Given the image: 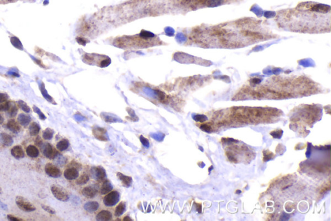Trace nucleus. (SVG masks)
Masks as SVG:
<instances>
[{
    "label": "nucleus",
    "mask_w": 331,
    "mask_h": 221,
    "mask_svg": "<svg viewBox=\"0 0 331 221\" xmlns=\"http://www.w3.org/2000/svg\"><path fill=\"white\" fill-rule=\"evenodd\" d=\"M192 39L206 48L236 49L274 38V34L257 22L219 25L198 29Z\"/></svg>",
    "instance_id": "1"
},
{
    "label": "nucleus",
    "mask_w": 331,
    "mask_h": 221,
    "mask_svg": "<svg viewBox=\"0 0 331 221\" xmlns=\"http://www.w3.org/2000/svg\"><path fill=\"white\" fill-rule=\"evenodd\" d=\"M83 61L88 64H96L100 68L108 66L111 64L110 58L105 55L98 54L85 53L83 57Z\"/></svg>",
    "instance_id": "2"
},
{
    "label": "nucleus",
    "mask_w": 331,
    "mask_h": 221,
    "mask_svg": "<svg viewBox=\"0 0 331 221\" xmlns=\"http://www.w3.org/2000/svg\"><path fill=\"white\" fill-rule=\"evenodd\" d=\"M120 200V193L117 191H111L106 194L103 199V202L107 207L115 206Z\"/></svg>",
    "instance_id": "3"
},
{
    "label": "nucleus",
    "mask_w": 331,
    "mask_h": 221,
    "mask_svg": "<svg viewBox=\"0 0 331 221\" xmlns=\"http://www.w3.org/2000/svg\"><path fill=\"white\" fill-rule=\"evenodd\" d=\"M51 190L54 197L58 200L61 202H67L69 200V194L64 188L58 185H52L51 187Z\"/></svg>",
    "instance_id": "4"
},
{
    "label": "nucleus",
    "mask_w": 331,
    "mask_h": 221,
    "mask_svg": "<svg viewBox=\"0 0 331 221\" xmlns=\"http://www.w3.org/2000/svg\"><path fill=\"white\" fill-rule=\"evenodd\" d=\"M16 204L20 209L25 212H31L36 210L34 206L23 197H17L16 198Z\"/></svg>",
    "instance_id": "5"
},
{
    "label": "nucleus",
    "mask_w": 331,
    "mask_h": 221,
    "mask_svg": "<svg viewBox=\"0 0 331 221\" xmlns=\"http://www.w3.org/2000/svg\"><path fill=\"white\" fill-rule=\"evenodd\" d=\"M90 174L92 178L96 181L103 180L106 177V173L102 166H94L91 168Z\"/></svg>",
    "instance_id": "6"
},
{
    "label": "nucleus",
    "mask_w": 331,
    "mask_h": 221,
    "mask_svg": "<svg viewBox=\"0 0 331 221\" xmlns=\"http://www.w3.org/2000/svg\"><path fill=\"white\" fill-rule=\"evenodd\" d=\"M40 147L43 154L45 156V157L51 159V160H53L55 157L59 153L53 148L51 144L49 143H42Z\"/></svg>",
    "instance_id": "7"
},
{
    "label": "nucleus",
    "mask_w": 331,
    "mask_h": 221,
    "mask_svg": "<svg viewBox=\"0 0 331 221\" xmlns=\"http://www.w3.org/2000/svg\"><path fill=\"white\" fill-rule=\"evenodd\" d=\"M45 171L49 176L52 178H59L61 175V170L57 166L52 164L51 163H48L46 165Z\"/></svg>",
    "instance_id": "8"
},
{
    "label": "nucleus",
    "mask_w": 331,
    "mask_h": 221,
    "mask_svg": "<svg viewBox=\"0 0 331 221\" xmlns=\"http://www.w3.org/2000/svg\"><path fill=\"white\" fill-rule=\"evenodd\" d=\"M92 132L95 138L98 140L106 141L110 139L107 130L105 128L99 127H94L93 128Z\"/></svg>",
    "instance_id": "9"
},
{
    "label": "nucleus",
    "mask_w": 331,
    "mask_h": 221,
    "mask_svg": "<svg viewBox=\"0 0 331 221\" xmlns=\"http://www.w3.org/2000/svg\"><path fill=\"white\" fill-rule=\"evenodd\" d=\"M64 176L68 180H74L78 178L79 171L75 167H69L65 170Z\"/></svg>",
    "instance_id": "10"
},
{
    "label": "nucleus",
    "mask_w": 331,
    "mask_h": 221,
    "mask_svg": "<svg viewBox=\"0 0 331 221\" xmlns=\"http://www.w3.org/2000/svg\"><path fill=\"white\" fill-rule=\"evenodd\" d=\"M38 85H39V88H40V90L43 95V97H44L45 99H46L48 102L53 104H56V102L54 101L52 97L48 93L47 91L46 90V86H45V84L43 83V81H38Z\"/></svg>",
    "instance_id": "11"
},
{
    "label": "nucleus",
    "mask_w": 331,
    "mask_h": 221,
    "mask_svg": "<svg viewBox=\"0 0 331 221\" xmlns=\"http://www.w3.org/2000/svg\"><path fill=\"white\" fill-rule=\"evenodd\" d=\"M117 176L125 188H129L131 186L133 182V179L131 176L124 175L120 172L117 173Z\"/></svg>",
    "instance_id": "12"
},
{
    "label": "nucleus",
    "mask_w": 331,
    "mask_h": 221,
    "mask_svg": "<svg viewBox=\"0 0 331 221\" xmlns=\"http://www.w3.org/2000/svg\"><path fill=\"white\" fill-rule=\"evenodd\" d=\"M99 203L96 201H90L87 202L84 206V209L87 211L88 213H93L94 212L96 211L99 208Z\"/></svg>",
    "instance_id": "13"
},
{
    "label": "nucleus",
    "mask_w": 331,
    "mask_h": 221,
    "mask_svg": "<svg viewBox=\"0 0 331 221\" xmlns=\"http://www.w3.org/2000/svg\"><path fill=\"white\" fill-rule=\"evenodd\" d=\"M97 193V190L92 186H86L82 190L83 196L87 198H93Z\"/></svg>",
    "instance_id": "14"
},
{
    "label": "nucleus",
    "mask_w": 331,
    "mask_h": 221,
    "mask_svg": "<svg viewBox=\"0 0 331 221\" xmlns=\"http://www.w3.org/2000/svg\"><path fill=\"white\" fill-rule=\"evenodd\" d=\"M6 127L7 129L15 134L19 133L21 130V127L20 125L14 119H11L8 121L6 125Z\"/></svg>",
    "instance_id": "15"
},
{
    "label": "nucleus",
    "mask_w": 331,
    "mask_h": 221,
    "mask_svg": "<svg viewBox=\"0 0 331 221\" xmlns=\"http://www.w3.org/2000/svg\"><path fill=\"white\" fill-rule=\"evenodd\" d=\"M113 215L110 211L102 210L96 215V219L99 221H107L112 220Z\"/></svg>",
    "instance_id": "16"
},
{
    "label": "nucleus",
    "mask_w": 331,
    "mask_h": 221,
    "mask_svg": "<svg viewBox=\"0 0 331 221\" xmlns=\"http://www.w3.org/2000/svg\"><path fill=\"white\" fill-rule=\"evenodd\" d=\"M14 142L12 138L5 132H2L0 133V143L4 146H11Z\"/></svg>",
    "instance_id": "17"
},
{
    "label": "nucleus",
    "mask_w": 331,
    "mask_h": 221,
    "mask_svg": "<svg viewBox=\"0 0 331 221\" xmlns=\"http://www.w3.org/2000/svg\"><path fill=\"white\" fill-rule=\"evenodd\" d=\"M11 153L12 156L16 159H17V160H20V159H22L25 156L23 148L20 145H16L12 147Z\"/></svg>",
    "instance_id": "18"
},
{
    "label": "nucleus",
    "mask_w": 331,
    "mask_h": 221,
    "mask_svg": "<svg viewBox=\"0 0 331 221\" xmlns=\"http://www.w3.org/2000/svg\"><path fill=\"white\" fill-rule=\"evenodd\" d=\"M17 121L23 127H27L31 121V118L29 115H27L25 113H20L19 114L18 117H17Z\"/></svg>",
    "instance_id": "19"
},
{
    "label": "nucleus",
    "mask_w": 331,
    "mask_h": 221,
    "mask_svg": "<svg viewBox=\"0 0 331 221\" xmlns=\"http://www.w3.org/2000/svg\"><path fill=\"white\" fill-rule=\"evenodd\" d=\"M26 153L31 158H37L39 156V150L34 145H29L26 148Z\"/></svg>",
    "instance_id": "20"
},
{
    "label": "nucleus",
    "mask_w": 331,
    "mask_h": 221,
    "mask_svg": "<svg viewBox=\"0 0 331 221\" xmlns=\"http://www.w3.org/2000/svg\"><path fill=\"white\" fill-rule=\"evenodd\" d=\"M113 185L110 181H104L100 189V193L101 194H106L113 190Z\"/></svg>",
    "instance_id": "21"
},
{
    "label": "nucleus",
    "mask_w": 331,
    "mask_h": 221,
    "mask_svg": "<svg viewBox=\"0 0 331 221\" xmlns=\"http://www.w3.org/2000/svg\"><path fill=\"white\" fill-rule=\"evenodd\" d=\"M29 134L31 136H37L41 130L40 125L37 122H32L29 126Z\"/></svg>",
    "instance_id": "22"
},
{
    "label": "nucleus",
    "mask_w": 331,
    "mask_h": 221,
    "mask_svg": "<svg viewBox=\"0 0 331 221\" xmlns=\"http://www.w3.org/2000/svg\"><path fill=\"white\" fill-rule=\"evenodd\" d=\"M126 203H125L124 202H120L119 204L117 205V206L116 207L115 210H114L115 217H120L122 215L124 214V212L126 211Z\"/></svg>",
    "instance_id": "23"
},
{
    "label": "nucleus",
    "mask_w": 331,
    "mask_h": 221,
    "mask_svg": "<svg viewBox=\"0 0 331 221\" xmlns=\"http://www.w3.org/2000/svg\"><path fill=\"white\" fill-rule=\"evenodd\" d=\"M69 146V142L67 139H63L56 144V148L59 151H64L68 148Z\"/></svg>",
    "instance_id": "24"
},
{
    "label": "nucleus",
    "mask_w": 331,
    "mask_h": 221,
    "mask_svg": "<svg viewBox=\"0 0 331 221\" xmlns=\"http://www.w3.org/2000/svg\"><path fill=\"white\" fill-rule=\"evenodd\" d=\"M7 112L8 113V116H9L11 118H14L17 115V112H18V108H17V106L14 102L11 101L9 108H8Z\"/></svg>",
    "instance_id": "25"
},
{
    "label": "nucleus",
    "mask_w": 331,
    "mask_h": 221,
    "mask_svg": "<svg viewBox=\"0 0 331 221\" xmlns=\"http://www.w3.org/2000/svg\"><path fill=\"white\" fill-rule=\"evenodd\" d=\"M10 40H11V43H12V45L15 48L19 49V50H21V51L23 50V44H22V42L20 40V39L16 37H11Z\"/></svg>",
    "instance_id": "26"
},
{
    "label": "nucleus",
    "mask_w": 331,
    "mask_h": 221,
    "mask_svg": "<svg viewBox=\"0 0 331 221\" xmlns=\"http://www.w3.org/2000/svg\"><path fill=\"white\" fill-rule=\"evenodd\" d=\"M54 160H55V162L56 163L57 165L62 167L64 166L66 162H67V158L66 157H64L63 155L60 154V153H58L55 157V158L53 159Z\"/></svg>",
    "instance_id": "27"
},
{
    "label": "nucleus",
    "mask_w": 331,
    "mask_h": 221,
    "mask_svg": "<svg viewBox=\"0 0 331 221\" xmlns=\"http://www.w3.org/2000/svg\"><path fill=\"white\" fill-rule=\"evenodd\" d=\"M54 133H55V132H54V130L52 128H47L43 132L42 137L44 139H46V140H51L53 138Z\"/></svg>",
    "instance_id": "28"
},
{
    "label": "nucleus",
    "mask_w": 331,
    "mask_h": 221,
    "mask_svg": "<svg viewBox=\"0 0 331 221\" xmlns=\"http://www.w3.org/2000/svg\"><path fill=\"white\" fill-rule=\"evenodd\" d=\"M102 117L104 119V120L107 123H117V122H121V121L122 122V121H121L120 119H118L117 118L114 117V116H111V115H107V114L102 115Z\"/></svg>",
    "instance_id": "29"
},
{
    "label": "nucleus",
    "mask_w": 331,
    "mask_h": 221,
    "mask_svg": "<svg viewBox=\"0 0 331 221\" xmlns=\"http://www.w3.org/2000/svg\"><path fill=\"white\" fill-rule=\"evenodd\" d=\"M89 180V176L87 174H83L80 176H78V178L76 182V183L79 185H82L85 183H87Z\"/></svg>",
    "instance_id": "30"
},
{
    "label": "nucleus",
    "mask_w": 331,
    "mask_h": 221,
    "mask_svg": "<svg viewBox=\"0 0 331 221\" xmlns=\"http://www.w3.org/2000/svg\"><path fill=\"white\" fill-rule=\"evenodd\" d=\"M17 104H18L19 107L25 112L26 113H30L31 111V108L29 107V106L27 105V104L25 102H24L22 100H20L17 102Z\"/></svg>",
    "instance_id": "31"
},
{
    "label": "nucleus",
    "mask_w": 331,
    "mask_h": 221,
    "mask_svg": "<svg viewBox=\"0 0 331 221\" xmlns=\"http://www.w3.org/2000/svg\"><path fill=\"white\" fill-rule=\"evenodd\" d=\"M151 137L157 141H162L165 138V134L162 132H155V133H151Z\"/></svg>",
    "instance_id": "32"
},
{
    "label": "nucleus",
    "mask_w": 331,
    "mask_h": 221,
    "mask_svg": "<svg viewBox=\"0 0 331 221\" xmlns=\"http://www.w3.org/2000/svg\"><path fill=\"white\" fill-rule=\"evenodd\" d=\"M32 109H33V110H34V112L35 113H37L38 115L39 118H40L41 120H43H43H46V118H47L46 116H45V114L41 111V110H40L38 107H37V106L34 105V106H33V107H32Z\"/></svg>",
    "instance_id": "33"
},
{
    "label": "nucleus",
    "mask_w": 331,
    "mask_h": 221,
    "mask_svg": "<svg viewBox=\"0 0 331 221\" xmlns=\"http://www.w3.org/2000/svg\"><path fill=\"white\" fill-rule=\"evenodd\" d=\"M139 139L141 143L142 144V145L144 146V147H146L147 148L149 147V141H148V139L147 138H146L144 136H143L142 135H141L139 137Z\"/></svg>",
    "instance_id": "34"
},
{
    "label": "nucleus",
    "mask_w": 331,
    "mask_h": 221,
    "mask_svg": "<svg viewBox=\"0 0 331 221\" xmlns=\"http://www.w3.org/2000/svg\"><path fill=\"white\" fill-rule=\"evenodd\" d=\"M11 101H6L3 104H0V112H7L9 108Z\"/></svg>",
    "instance_id": "35"
},
{
    "label": "nucleus",
    "mask_w": 331,
    "mask_h": 221,
    "mask_svg": "<svg viewBox=\"0 0 331 221\" xmlns=\"http://www.w3.org/2000/svg\"><path fill=\"white\" fill-rule=\"evenodd\" d=\"M41 208L46 211H47V213H50V214H52V215H55L56 213V211L54 209L52 208L49 206H47V205H45V204H41Z\"/></svg>",
    "instance_id": "36"
},
{
    "label": "nucleus",
    "mask_w": 331,
    "mask_h": 221,
    "mask_svg": "<svg viewBox=\"0 0 331 221\" xmlns=\"http://www.w3.org/2000/svg\"><path fill=\"white\" fill-rule=\"evenodd\" d=\"M193 118L195 121L199 122H204L208 119V118L204 115H195V116H193Z\"/></svg>",
    "instance_id": "37"
},
{
    "label": "nucleus",
    "mask_w": 331,
    "mask_h": 221,
    "mask_svg": "<svg viewBox=\"0 0 331 221\" xmlns=\"http://www.w3.org/2000/svg\"><path fill=\"white\" fill-rule=\"evenodd\" d=\"M29 56H30L31 58L33 60V61L34 62V63H35L36 64H38V66H40L41 68H45V69L47 68V67L44 65V64L42 63L41 60L38 59V58H35V57H34L32 56V55H29Z\"/></svg>",
    "instance_id": "38"
},
{
    "label": "nucleus",
    "mask_w": 331,
    "mask_h": 221,
    "mask_svg": "<svg viewBox=\"0 0 331 221\" xmlns=\"http://www.w3.org/2000/svg\"><path fill=\"white\" fill-rule=\"evenodd\" d=\"M8 98H9V97H8V95L7 93H0V104L7 101Z\"/></svg>",
    "instance_id": "39"
},
{
    "label": "nucleus",
    "mask_w": 331,
    "mask_h": 221,
    "mask_svg": "<svg viewBox=\"0 0 331 221\" xmlns=\"http://www.w3.org/2000/svg\"><path fill=\"white\" fill-rule=\"evenodd\" d=\"M7 218L9 220H11V221H22L23 220V219L20 218V217H16V216H14L12 215H7Z\"/></svg>",
    "instance_id": "40"
},
{
    "label": "nucleus",
    "mask_w": 331,
    "mask_h": 221,
    "mask_svg": "<svg viewBox=\"0 0 331 221\" xmlns=\"http://www.w3.org/2000/svg\"><path fill=\"white\" fill-rule=\"evenodd\" d=\"M7 75H11V76H12V77H20V74L17 73V72H16L13 69H11V70H9L8 72H7Z\"/></svg>",
    "instance_id": "41"
},
{
    "label": "nucleus",
    "mask_w": 331,
    "mask_h": 221,
    "mask_svg": "<svg viewBox=\"0 0 331 221\" xmlns=\"http://www.w3.org/2000/svg\"><path fill=\"white\" fill-rule=\"evenodd\" d=\"M200 128H201V130H202L204 132H210V130H211V128H210V125H208V124H203V125H202L200 127Z\"/></svg>",
    "instance_id": "42"
},
{
    "label": "nucleus",
    "mask_w": 331,
    "mask_h": 221,
    "mask_svg": "<svg viewBox=\"0 0 331 221\" xmlns=\"http://www.w3.org/2000/svg\"><path fill=\"white\" fill-rule=\"evenodd\" d=\"M128 113L129 114V116L131 117H133L135 118V119L136 121H138V118L136 116V115L135 113V112H134V111L132 110V109H130V108H128Z\"/></svg>",
    "instance_id": "43"
},
{
    "label": "nucleus",
    "mask_w": 331,
    "mask_h": 221,
    "mask_svg": "<svg viewBox=\"0 0 331 221\" xmlns=\"http://www.w3.org/2000/svg\"><path fill=\"white\" fill-rule=\"evenodd\" d=\"M281 134H280V131H277V132H271V135L275 138H280L281 136Z\"/></svg>",
    "instance_id": "44"
},
{
    "label": "nucleus",
    "mask_w": 331,
    "mask_h": 221,
    "mask_svg": "<svg viewBox=\"0 0 331 221\" xmlns=\"http://www.w3.org/2000/svg\"><path fill=\"white\" fill-rule=\"evenodd\" d=\"M75 118L78 121H82L84 120V119H85L82 116H81V115H80V114H76L75 116Z\"/></svg>",
    "instance_id": "45"
},
{
    "label": "nucleus",
    "mask_w": 331,
    "mask_h": 221,
    "mask_svg": "<svg viewBox=\"0 0 331 221\" xmlns=\"http://www.w3.org/2000/svg\"><path fill=\"white\" fill-rule=\"evenodd\" d=\"M0 208H2L3 210H8L7 206L1 200H0Z\"/></svg>",
    "instance_id": "46"
},
{
    "label": "nucleus",
    "mask_w": 331,
    "mask_h": 221,
    "mask_svg": "<svg viewBox=\"0 0 331 221\" xmlns=\"http://www.w3.org/2000/svg\"><path fill=\"white\" fill-rule=\"evenodd\" d=\"M123 220L124 221H126V220H129V221H131L133 220L131 218H130L129 217H125L124 218H123Z\"/></svg>",
    "instance_id": "47"
},
{
    "label": "nucleus",
    "mask_w": 331,
    "mask_h": 221,
    "mask_svg": "<svg viewBox=\"0 0 331 221\" xmlns=\"http://www.w3.org/2000/svg\"><path fill=\"white\" fill-rule=\"evenodd\" d=\"M3 121H4L3 118L2 117V116L1 114H0V125L2 124V123H3Z\"/></svg>",
    "instance_id": "48"
},
{
    "label": "nucleus",
    "mask_w": 331,
    "mask_h": 221,
    "mask_svg": "<svg viewBox=\"0 0 331 221\" xmlns=\"http://www.w3.org/2000/svg\"><path fill=\"white\" fill-rule=\"evenodd\" d=\"M11 1H12V0H0V2L6 3V2H10Z\"/></svg>",
    "instance_id": "49"
},
{
    "label": "nucleus",
    "mask_w": 331,
    "mask_h": 221,
    "mask_svg": "<svg viewBox=\"0 0 331 221\" xmlns=\"http://www.w3.org/2000/svg\"><path fill=\"white\" fill-rule=\"evenodd\" d=\"M2 188H0V194H2Z\"/></svg>",
    "instance_id": "50"
}]
</instances>
